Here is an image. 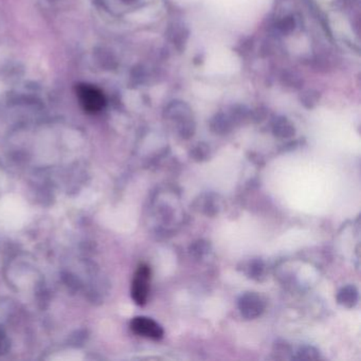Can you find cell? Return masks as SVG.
<instances>
[{
	"label": "cell",
	"instance_id": "cell-1",
	"mask_svg": "<svg viewBox=\"0 0 361 361\" xmlns=\"http://www.w3.org/2000/svg\"><path fill=\"white\" fill-rule=\"evenodd\" d=\"M149 281H151V269L149 266L142 264L138 267L132 284V297L138 306L147 304L149 294Z\"/></svg>",
	"mask_w": 361,
	"mask_h": 361
},
{
	"label": "cell",
	"instance_id": "cell-2",
	"mask_svg": "<svg viewBox=\"0 0 361 361\" xmlns=\"http://www.w3.org/2000/svg\"><path fill=\"white\" fill-rule=\"evenodd\" d=\"M238 308L242 317L248 320L259 318L266 308V302L261 295L245 292L238 300Z\"/></svg>",
	"mask_w": 361,
	"mask_h": 361
},
{
	"label": "cell",
	"instance_id": "cell-3",
	"mask_svg": "<svg viewBox=\"0 0 361 361\" xmlns=\"http://www.w3.org/2000/svg\"><path fill=\"white\" fill-rule=\"evenodd\" d=\"M131 329L137 335L151 338L154 340H159L164 335L162 326L147 317L134 318L131 322Z\"/></svg>",
	"mask_w": 361,
	"mask_h": 361
},
{
	"label": "cell",
	"instance_id": "cell-4",
	"mask_svg": "<svg viewBox=\"0 0 361 361\" xmlns=\"http://www.w3.org/2000/svg\"><path fill=\"white\" fill-rule=\"evenodd\" d=\"M79 100L85 110L89 112H99L104 105V99L97 89L91 87H81L79 90Z\"/></svg>",
	"mask_w": 361,
	"mask_h": 361
},
{
	"label": "cell",
	"instance_id": "cell-5",
	"mask_svg": "<svg viewBox=\"0 0 361 361\" xmlns=\"http://www.w3.org/2000/svg\"><path fill=\"white\" fill-rule=\"evenodd\" d=\"M337 301L340 306H345V308H354L358 302V290L353 285L343 287L338 292Z\"/></svg>",
	"mask_w": 361,
	"mask_h": 361
},
{
	"label": "cell",
	"instance_id": "cell-6",
	"mask_svg": "<svg viewBox=\"0 0 361 361\" xmlns=\"http://www.w3.org/2000/svg\"><path fill=\"white\" fill-rule=\"evenodd\" d=\"M297 356L294 357L296 359H308V360H312V359L319 358V352L317 349L312 347H301L296 353Z\"/></svg>",
	"mask_w": 361,
	"mask_h": 361
},
{
	"label": "cell",
	"instance_id": "cell-7",
	"mask_svg": "<svg viewBox=\"0 0 361 361\" xmlns=\"http://www.w3.org/2000/svg\"><path fill=\"white\" fill-rule=\"evenodd\" d=\"M248 271H249V275L252 279H260V277L264 275L265 266H264L263 262L256 260V261H252L250 263Z\"/></svg>",
	"mask_w": 361,
	"mask_h": 361
}]
</instances>
